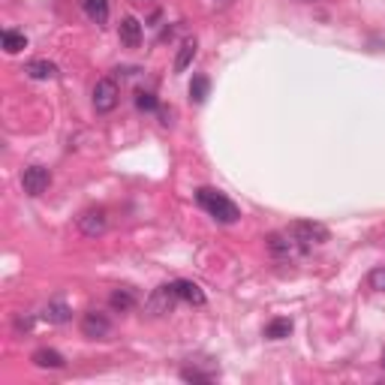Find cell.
Segmentation results:
<instances>
[{"instance_id": "ffe728a7", "label": "cell", "mask_w": 385, "mask_h": 385, "mask_svg": "<svg viewBox=\"0 0 385 385\" xmlns=\"http://www.w3.org/2000/svg\"><path fill=\"white\" fill-rule=\"evenodd\" d=\"M217 377V370H199V368H184V370H181V379H184V382H211V379H214Z\"/></svg>"}, {"instance_id": "d4e9b609", "label": "cell", "mask_w": 385, "mask_h": 385, "mask_svg": "<svg viewBox=\"0 0 385 385\" xmlns=\"http://www.w3.org/2000/svg\"><path fill=\"white\" fill-rule=\"evenodd\" d=\"M139 4H148V0H139Z\"/></svg>"}, {"instance_id": "5b68a950", "label": "cell", "mask_w": 385, "mask_h": 385, "mask_svg": "<svg viewBox=\"0 0 385 385\" xmlns=\"http://www.w3.org/2000/svg\"><path fill=\"white\" fill-rule=\"evenodd\" d=\"M118 99H120V88H118V82L111 76L99 78V82L94 85V97H90V103H94L97 115H108V111L118 106Z\"/></svg>"}, {"instance_id": "d6986e66", "label": "cell", "mask_w": 385, "mask_h": 385, "mask_svg": "<svg viewBox=\"0 0 385 385\" xmlns=\"http://www.w3.org/2000/svg\"><path fill=\"white\" fill-rule=\"evenodd\" d=\"M208 90H211L208 76H196V78H192V82H190V99H192V103H196V106H202V103H205V99H208Z\"/></svg>"}, {"instance_id": "603a6c76", "label": "cell", "mask_w": 385, "mask_h": 385, "mask_svg": "<svg viewBox=\"0 0 385 385\" xmlns=\"http://www.w3.org/2000/svg\"><path fill=\"white\" fill-rule=\"evenodd\" d=\"M15 328L18 331H30V328H34V316H15Z\"/></svg>"}, {"instance_id": "7c38bea8", "label": "cell", "mask_w": 385, "mask_h": 385, "mask_svg": "<svg viewBox=\"0 0 385 385\" xmlns=\"http://www.w3.org/2000/svg\"><path fill=\"white\" fill-rule=\"evenodd\" d=\"M136 301H139V298H136L133 289H130V286H120V289H115V292L108 295V307L115 310V313H130V310L136 307Z\"/></svg>"}, {"instance_id": "ba28073f", "label": "cell", "mask_w": 385, "mask_h": 385, "mask_svg": "<svg viewBox=\"0 0 385 385\" xmlns=\"http://www.w3.org/2000/svg\"><path fill=\"white\" fill-rule=\"evenodd\" d=\"M82 334L90 340H103L111 334V319L106 316L103 310H88L82 316Z\"/></svg>"}, {"instance_id": "7402d4cb", "label": "cell", "mask_w": 385, "mask_h": 385, "mask_svg": "<svg viewBox=\"0 0 385 385\" xmlns=\"http://www.w3.org/2000/svg\"><path fill=\"white\" fill-rule=\"evenodd\" d=\"M368 286L373 292H385V268H373L368 274Z\"/></svg>"}, {"instance_id": "8992f818", "label": "cell", "mask_w": 385, "mask_h": 385, "mask_svg": "<svg viewBox=\"0 0 385 385\" xmlns=\"http://www.w3.org/2000/svg\"><path fill=\"white\" fill-rule=\"evenodd\" d=\"M108 229V211L106 208H88L82 217H78V232L85 238H99L106 235Z\"/></svg>"}, {"instance_id": "4fadbf2b", "label": "cell", "mask_w": 385, "mask_h": 385, "mask_svg": "<svg viewBox=\"0 0 385 385\" xmlns=\"http://www.w3.org/2000/svg\"><path fill=\"white\" fill-rule=\"evenodd\" d=\"M43 319L48 326H66V322L73 319V310H69V304H64V301H52L43 307Z\"/></svg>"}, {"instance_id": "7a4b0ae2", "label": "cell", "mask_w": 385, "mask_h": 385, "mask_svg": "<svg viewBox=\"0 0 385 385\" xmlns=\"http://www.w3.org/2000/svg\"><path fill=\"white\" fill-rule=\"evenodd\" d=\"M286 232L298 241L304 250L319 247V244H326V241H328V229L322 226V223H313V220H298V223H292Z\"/></svg>"}, {"instance_id": "8fae6325", "label": "cell", "mask_w": 385, "mask_h": 385, "mask_svg": "<svg viewBox=\"0 0 385 385\" xmlns=\"http://www.w3.org/2000/svg\"><path fill=\"white\" fill-rule=\"evenodd\" d=\"M175 289H178V295L184 304H192V307H205L208 298H205V292H202L199 283H192V280H175Z\"/></svg>"}, {"instance_id": "2e32d148", "label": "cell", "mask_w": 385, "mask_h": 385, "mask_svg": "<svg viewBox=\"0 0 385 385\" xmlns=\"http://www.w3.org/2000/svg\"><path fill=\"white\" fill-rule=\"evenodd\" d=\"M289 334H292V319H286V316L271 319L265 326V337L268 340H283V337H289Z\"/></svg>"}, {"instance_id": "5bb4252c", "label": "cell", "mask_w": 385, "mask_h": 385, "mask_svg": "<svg viewBox=\"0 0 385 385\" xmlns=\"http://www.w3.org/2000/svg\"><path fill=\"white\" fill-rule=\"evenodd\" d=\"M24 73L30 78H36V82H52V78H57V66L52 60H27Z\"/></svg>"}, {"instance_id": "cb8c5ba5", "label": "cell", "mask_w": 385, "mask_h": 385, "mask_svg": "<svg viewBox=\"0 0 385 385\" xmlns=\"http://www.w3.org/2000/svg\"><path fill=\"white\" fill-rule=\"evenodd\" d=\"M301 4H313V0H301Z\"/></svg>"}, {"instance_id": "e0dca14e", "label": "cell", "mask_w": 385, "mask_h": 385, "mask_svg": "<svg viewBox=\"0 0 385 385\" xmlns=\"http://www.w3.org/2000/svg\"><path fill=\"white\" fill-rule=\"evenodd\" d=\"M27 48V36L18 34V30H4V52L6 55H18Z\"/></svg>"}, {"instance_id": "3957f363", "label": "cell", "mask_w": 385, "mask_h": 385, "mask_svg": "<svg viewBox=\"0 0 385 385\" xmlns=\"http://www.w3.org/2000/svg\"><path fill=\"white\" fill-rule=\"evenodd\" d=\"M178 301H181V295H178L175 283H163V286H157L150 292L145 310H148V316H166V313H172L178 307Z\"/></svg>"}, {"instance_id": "9c48e42d", "label": "cell", "mask_w": 385, "mask_h": 385, "mask_svg": "<svg viewBox=\"0 0 385 385\" xmlns=\"http://www.w3.org/2000/svg\"><path fill=\"white\" fill-rule=\"evenodd\" d=\"M118 36H120V46L139 48V46H141V24H139V18H133V15H124V18H120Z\"/></svg>"}, {"instance_id": "52a82bcc", "label": "cell", "mask_w": 385, "mask_h": 385, "mask_svg": "<svg viewBox=\"0 0 385 385\" xmlns=\"http://www.w3.org/2000/svg\"><path fill=\"white\" fill-rule=\"evenodd\" d=\"M22 187L27 196H43V192L52 187V172L46 166H27L22 172Z\"/></svg>"}, {"instance_id": "9a60e30c", "label": "cell", "mask_w": 385, "mask_h": 385, "mask_svg": "<svg viewBox=\"0 0 385 385\" xmlns=\"http://www.w3.org/2000/svg\"><path fill=\"white\" fill-rule=\"evenodd\" d=\"M82 6L90 22H97V24L108 22V0H82Z\"/></svg>"}, {"instance_id": "6da1fadb", "label": "cell", "mask_w": 385, "mask_h": 385, "mask_svg": "<svg viewBox=\"0 0 385 385\" xmlns=\"http://www.w3.org/2000/svg\"><path fill=\"white\" fill-rule=\"evenodd\" d=\"M196 202H199L202 211H208V214L214 217V220H220V223H235L241 217V211H238L235 202L226 199L217 190H211V187H199L196 190Z\"/></svg>"}, {"instance_id": "ac0fdd59", "label": "cell", "mask_w": 385, "mask_h": 385, "mask_svg": "<svg viewBox=\"0 0 385 385\" xmlns=\"http://www.w3.org/2000/svg\"><path fill=\"white\" fill-rule=\"evenodd\" d=\"M192 57H196V39H187V43L178 48V57H175V73H184V69L192 64Z\"/></svg>"}, {"instance_id": "44dd1931", "label": "cell", "mask_w": 385, "mask_h": 385, "mask_svg": "<svg viewBox=\"0 0 385 385\" xmlns=\"http://www.w3.org/2000/svg\"><path fill=\"white\" fill-rule=\"evenodd\" d=\"M136 106L141 111H157L160 108V99L150 94V90H139V94H136Z\"/></svg>"}, {"instance_id": "277c9868", "label": "cell", "mask_w": 385, "mask_h": 385, "mask_svg": "<svg viewBox=\"0 0 385 385\" xmlns=\"http://www.w3.org/2000/svg\"><path fill=\"white\" fill-rule=\"evenodd\" d=\"M265 244H268V253H271V256L280 259V262L298 259V256H304V253H307L295 238L289 235V232H274V235L265 238Z\"/></svg>"}, {"instance_id": "30bf717a", "label": "cell", "mask_w": 385, "mask_h": 385, "mask_svg": "<svg viewBox=\"0 0 385 385\" xmlns=\"http://www.w3.org/2000/svg\"><path fill=\"white\" fill-rule=\"evenodd\" d=\"M30 361H34L39 370H64V368H66V358L60 356L57 349H48V346L36 349L34 356H30Z\"/></svg>"}, {"instance_id": "484cf974", "label": "cell", "mask_w": 385, "mask_h": 385, "mask_svg": "<svg viewBox=\"0 0 385 385\" xmlns=\"http://www.w3.org/2000/svg\"><path fill=\"white\" fill-rule=\"evenodd\" d=\"M382 364H385V356H382Z\"/></svg>"}]
</instances>
